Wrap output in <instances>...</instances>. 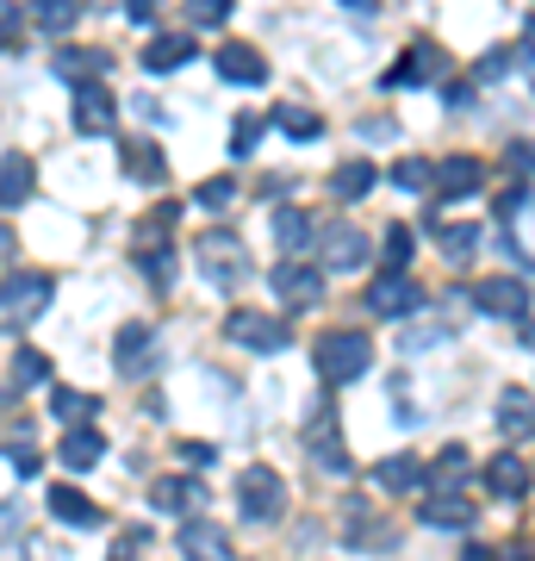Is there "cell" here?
Segmentation results:
<instances>
[{"instance_id":"6da1fadb","label":"cell","mask_w":535,"mask_h":561,"mask_svg":"<svg viewBox=\"0 0 535 561\" xmlns=\"http://www.w3.org/2000/svg\"><path fill=\"white\" fill-rule=\"evenodd\" d=\"M368 362H374V343H368V331H356V324H337V331H324V337L312 343V368H317L324 387L361 381Z\"/></svg>"},{"instance_id":"7a4b0ae2","label":"cell","mask_w":535,"mask_h":561,"mask_svg":"<svg viewBox=\"0 0 535 561\" xmlns=\"http://www.w3.org/2000/svg\"><path fill=\"white\" fill-rule=\"evenodd\" d=\"M194 256H199V275L212 280L219 294H237L243 280H249V250H243L237 231H206Z\"/></svg>"},{"instance_id":"3957f363","label":"cell","mask_w":535,"mask_h":561,"mask_svg":"<svg viewBox=\"0 0 535 561\" xmlns=\"http://www.w3.org/2000/svg\"><path fill=\"white\" fill-rule=\"evenodd\" d=\"M305 456H312L324 474H349V437H342L337 400H317L312 405V419H305Z\"/></svg>"},{"instance_id":"277c9868","label":"cell","mask_w":535,"mask_h":561,"mask_svg":"<svg viewBox=\"0 0 535 561\" xmlns=\"http://www.w3.org/2000/svg\"><path fill=\"white\" fill-rule=\"evenodd\" d=\"M50 300H57V280L44 275V268H13V275L0 280V319H13V324L44 319Z\"/></svg>"},{"instance_id":"5b68a950","label":"cell","mask_w":535,"mask_h":561,"mask_svg":"<svg viewBox=\"0 0 535 561\" xmlns=\"http://www.w3.org/2000/svg\"><path fill=\"white\" fill-rule=\"evenodd\" d=\"M237 505H243V518L249 524H275L280 512H287V481H280L275 468H243L237 474Z\"/></svg>"},{"instance_id":"8992f818","label":"cell","mask_w":535,"mask_h":561,"mask_svg":"<svg viewBox=\"0 0 535 561\" xmlns=\"http://www.w3.org/2000/svg\"><path fill=\"white\" fill-rule=\"evenodd\" d=\"M224 337L243 343V350H256V356H275V350L293 343V324L275 319V312H249V306H237V312L224 319Z\"/></svg>"},{"instance_id":"52a82bcc","label":"cell","mask_w":535,"mask_h":561,"mask_svg":"<svg viewBox=\"0 0 535 561\" xmlns=\"http://www.w3.org/2000/svg\"><path fill=\"white\" fill-rule=\"evenodd\" d=\"M474 306L479 312H492V319H530V280L523 275H486L474 280Z\"/></svg>"},{"instance_id":"ba28073f","label":"cell","mask_w":535,"mask_h":561,"mask_svg":"<svg viewBox=\"0 0 535 561\" xmlns=\"http://www.w3.org/2000/svg\"><path fill=\"white\" fill-rule=\"evenodd\" d=\"M268 287L280 294V306H317L324 300V275H317L312 262H299V256H280L275 275H268Z\"/></svg>"},{"instance_id":"9c48e42d","label":"cell","mask_w":535,"mask_h":561,"mask_svg":"<svg viewBox=\"0 0 535 561\" xmlns=\"http://www.w3.org/2000/svg\"><path fill=\"white\" fill-rule=\"evenodd\" d=\"M113 368H119L125 381H143V375L156 368V331H150V324H119V337H113Z\"/></svg>"},{"instance_id":"30bf717a","label":"cell","mask_w":535,"mask_h":561,"mask_svg":"<svg viewBox=\"0 0 535 561\" xmlns=\"http://www.w3.org/2000/svg\"><path fill=\"white\" fill-rule=\"evenodd\" d=\"M368 306H374L380 319H405V312L423 306V287L411 275H374L368 280Z\"/></svg>"},{"instance_id":"8fae6325","label":"cell","mask_w":535,"mask_h":561,"mask_svg":"<svg viewBox=\"0 0 535 561\" xmlns=\"http://www.w3.org/2000/svg\"><path fill=\"white\" fill-rule=\"evenodd\" d=\"M437 76H442V44L417 38L411 50H405V57H398L380 81H386V88H423V81H437Z\"/></svg>"},{"instance_id":"7c38bea8","label":"cell","mask_w":535,"mask_h":561,"mask_svg":"<svg viewBox=\"0 0 535 561\" xmlns=\"http://www.w3.org/2000/svg\"><path fill=\"white\" fill-rule=\"evenodd\" d=\"M175 549L187 561H231V530L212 524V518H187L181 524V537H175Z\"/></svg>"},{"instance_id":"4fadbf2b","label":"cell","mask_w":535,"mask_h":561,"mask_svg":"<svg viewBox=\"0 0 535 561\" xmlns=\"http://www.w3.org/2000/svg\"><path fill=\"white\" fill-rule=\"evenodd\" d=\"M113 119H119V106H113V88H106V81H88V88H75V131H81V138L113 131Z\"/></svg>"},{"instance_id":"5bb4252c","label":"cell","mask_w":535,"mask_h":561,"mask_svg":"<svg viewBox=\"0 0 535 561\" xmlns=\"http://www.w3.org/2000/svg\"><path fill=\"white\" fill-rule=\"evenodd\" d=\"M317 256H324V268H361L368 231H361V225H324V231H317Z\"/></svg>"},{"instance_id":"9a60e30c","label":"cell","mask_w":535,"mask_h":561,"mask_svg":"<svg viewBox=\"0 0 535 561\" xmlns=\"http://www.w3.org/2000/svg\"><path fill=\"white\" fill-rule=\"evenodd\" d=\"M212 69H219L224 81H237V88H261V81H268V57L249 50V44H224L219 57H212Z\"/></svg>"},{"instance_id":"2e32d148","label":"cell","mask_w":535,"mask_h":561,"mask_svg":"<svg viewBox=\"0 0 535 561\" xmlns=\"http://www.w3.org/2000/svg\"><path fill=\"white\" fill-rule=\"evenodd\" d=\"M479 181H486V162L479 157H449L437 175H430V187H437L442 206H449V201H461V194H474Z\"/></svg>"},{"instance_id":"e0dca14e","label":"cell","mask_w":535,"mask_h":561,"mask_svg":"<svg viewBox=\"0 0 535 561\" xmlns=\"http://www.w3.org/2000/svg\"><path fill=\"white\" fill-rule=\"evenodd\" d=\"M486 486H492V500L523 505V500H530V461H523V456H492V468H486Z\"/></svg>"},{"instance_id":"ac0fdd59","label":"cell","mask_w":535,"mask_h":561,"mask_svg":"<svg viewBox=\"0 0 535 561\" xmlns=\"http://www.w3.org/2000/svg\"><path fill=\"white\" fill-rule=\"evenodd\" d=\"M467 468H474V461H467V449H461V443H449V449L423 468V486H430V493H467Z\"/></svg>"},{"instance_id":"d6986e66","label":"cell","mask_w":535,"mask_h":561,"mask_svg":"<svg viewBox=\"0 0 535 561\" xmlns=\"http://www.w3.org/2000/svg\"><path fill=\"white\" fill-rule=\"evenodd\" d=\"M50 69H57V76L69 81V88H88V81L106 76V57H100V50H88V44H62Z\"/></svg>"},{"instance_id":"ffe728a7","label":"cell","mask_w":535,"mask_h":561,"mask_svg":"<svg viewBox=\"0 0 535 561\" xmlns=\"http://www.w3.org/2000/svg\"><path fill=\"white\" fill-rule=\"evenodd\" d=\"M374 181H380L374 162H368V157H349L337 175H330V194H337L342 206H356V201H368V194H374Z\"/></svg>"},{"instance_id":"44dd1931","label":"cell","mask_w":535,"mask_h":561,"mask_svg":"<svg viewBox=\"0 0 535 561\" xmlns=\"http://www.w3.org/2000/svg\"><path fill=\"white\" fill-rule=\"evenodd\" d=\"M417 518L437 530H461V524H474V505H467V493H423Z\"/></svg>"},{"instance_id":"7402d4cb","label":"cell","mask_w":535,"mask_h":561,"mask_svg":"<svg viewBox=\"0 0 535 561\" xmlns=\"http://www.w3.org/2000/svg\"><path fill=\"white\" fill-rule=\"evenodd\" d=\"M181 62H194V32H162V38L143 50V69H150V76H168Z\"/></svg>"},{"instance_id":"603a6c76","label":"cell","mask_w":535,"mask_h":561,"mask_svg":"<svg viewBox=\"0 0 535 561\" xmlns=\"http://www.w3.org/2000/svg\"><path fill=\"white\" fill-rule=\"evenodd\" d=\"M50 518H57V524H75V530H94V524H100V505L88 500V493H75V486H50Z\"/></svg>"},{"instance_id":"cb8c5ba5","label":"cell","mask_w":535,"mask_h":561,"mask_svg":"<svg viewBox=\"0 0 535 561\" xmlns=\"http://www.w3.org/2000/svg\"><path fill=\"white\" fill-rule=\"evenodd\" d=\"M38 187V169L32 157H0V206H25Z\"/></svg>"},{"instance_id":"d4e9b609","label":"cell","mask_w":535,"mask_h":561,"mask_svg":"<svg viewBox=\"0 0 535 561\" xmlns=\"http://www.w3.org/2000/svg\"><path fill=\"white\" fill-rule=\"evenodd\" d=\"M125 175L143 181V187H156V181L168 175V162H162V150L150 138H125Z\"/></svg>"},{"instance_id":"484cf974","label":"cell","mask_w":535,"mask_h":561,"mask_svg":"<svg viewBox=\"0 0 535 561\" xmlns=\"http://www.w3.org/2000/svg\"><path fill=\"white\" fill-rule=\"evenodd\" d=\"M94 393H81V387H50V412H57V424H69V431H88L94 424Z\"/></svg>"},{"instance_id":"4316f807","label":"cell","mask_w":535,"mask_h":561,"mask_svg":"<svg viewBox=\"0 0 535 561\" xmlns=\"http://www.w3.org/2000/svg\"><path fill=\"white\" fill-rule=\"evenodd\" d=\"M150 500H156L162 512H175V518H194V505H206V486H199V481H175V474H162Z\"/></svg>"},{"instance_id":"83f0119b","label":"cell","mask_w":535,"mask_h":561,"mask_svg":"<svg viewBox=\"0 0 535 561\" xmlns=\"http://www.w3.org/2000/svg\"><path fill=\"white\" fill-rule=\"evenodd\" d=\"M57 456H62V468H75V474H81V468H94V461L106 456V437H100L94 424H88V431H62Z\"/></svg>"},{"instance_id":"f1b7e54d","label":"cell","mask_w":535,"mask_h":561,"mask_svg":"<svg viewBox=\"0 0 535 561\" xmlns=\"http://www.w3.org/2000/svg\"><path fill=\"white\" fill-rule=\"evenodd\" d=\"M374 481L386 486V493H417V486H423V461L417 456H386V461H374Z\"/></svg>"},{"instance_id":"f546056e","label":"cell","mask_w":535,"mask_h":561,"mask_svg":"<svg viewBox=\"0 0 535 561\" xmlns=\"http://www.w3.org/2000/svg\"><path fill=\"white\" fill-rule=\"evenodd\" d=\"M275 243L287 250V256H299V250L312 243V213H305V206H280L275 213Z\"/></svg>"},{"instance_id":"4dcf8cb0","label":"cell","mask_w":535,"mask_h":561,"mask_svg":"<svg viewBox=\"0 0 535 561\" xmlns=\"http://www.w3.org/2000/svg\"><path fill=\"white\" fill-rule=\"evenodd\" d=\"M380 250H386V268H380V275H411V250H417V238H411V225H405V219L386 225Z\"/></svg>"},{"instance_id":"1f68e13d","label":"cell","mask_w":535,"mask_h":561,"mask_svg":"<svg viewBox=\"0 0 535 561\" xmlns=\"http://www.w3.org/2000/svg\"><path fill=\"white\" fill-rule=\"evenodd\" d=\"M437 243H442V256L449 262H467L479 250V225H467V219H437Z\"/></svg>"},{"instance_id":"d6a6232c","label":"cell","mask_w":535,"mask_h":561,"mask_svg":"<svg viewBox=\"0 0 535 561\" xmlns=\"http://www.w3.org/2000/svg\"><path fill=\"white\" fill-rule=\"evenodd\" d=\"M498 431H504V437H530V387H511V393H504V400H498Z\"/></svg>"},{"instance_id":"836d02e7","label":"cell","mask_w":535,"mask_h":561,"mask_svg":"<svg viewBox=\"0 0 535 561\" xmlns=\"http://www.w3.org/2000/svg\"><path fill=\"white\" fill-rule=\"evenodd\" d=\"M275 125L287 131L293 144H312V138H324V119H317L312 106H275Z\"/></svg>"},{"instance_id":"e575fe53","label":"cell","mask_w":535,"mask_h":561,"mask_svg":"<svg viewBox=\"0 0 535 561\" xmlns=\"http://www.w3.org/2000/svg\"><path fill=\"white\" fill-rule=\"evenodd\" d=\"M342 537H349V542H374V549H386V542H393V530H386L380 518H368L361 505H349V518H342Z\"/></svg>"},{"instance_id":"d590c367","label":"cell","mask_w":535,"mask_h":561,"mask_svg":"<svg viewBox=\"0 0 535 561\" xmlns=\"http://www.w3.org/2000/svg\"><path fill=\"white\" fill-rule=\"evenodd\" d=\"M44 375H50V362H44L38 350H13V362H7V381H13V393H20V387H38Z\"/></svg>"},{"instance_id":"8d00e7d4","label":"cell","mask_w":535,"mask_h":561,"mask_svg":"<svg viewBox=\"0 0 535 561\" xmlns=\"http://www.w3.org/2000/svg\"><path fill=\"white\" fill-rule=\"evenodd\" d=\"M231 201H237V181H231V175H206L194 187V206H206V213H224Z\"/></svg>"},{"instance_id":"74e56055","label":"cell","mask_w":535,"mask_h":561,"mask_svg":"<svg viewBox=\"0 0 535 561\" xmlns=\"http://www.w3.org/2000/svg\"><path fill=\"white\" fill-rule=\"evenodd\" d=\"M430 175H437V162H430V157H398L393 162V181L405 187V194H423V187H430Z\"/></svg>"},{"instance_id":"f35d334b","label":"cell","mask_w":535,"mask_h":561,"mask_svg":"<svg viewBox=\"0 0 535 561\" xmlns=\"http://www.w3.org/2000/svg\"><path fill=\"white\" fill-rule=\"evenodd\" d=\"M32 20L44 25V32H69V25L81 20V7H69V0H38V13Z\"/></svg>"},{"instance_id":"ab89813d","label":"cell","mask_w":535,"mask_h":561,"mask_svg":"<svg viewBox=\"0 0 535 561\" xmlns=\"http://www.w3.org/2000/svg\"><path fill=\"white\" fill-rule=\"evenodd\" d=\"M231 7H237V0H187V20L194 25H224L231 20Z\"/></svg>"},{"instance_id":"60d3db41","label":"cell","mask_w":535,"mask_h":561,"mask_svg":"<svg viewBox=\"0 0 535 561\" xmlns=\"http://www.w3.org/2000/svg\"><path fill=\"white\" fill-rule=\"evenodd\" d=\"M256 138H261V119H256V113H243V119L231 125V157H249Z\"/></svg>"},{"instance_id":"b9f144b4","label":"cell","mask_w":535,"mask_h":561,"mask_svg":"<svg viewBox=\"0 0 535 561\" xmlns=\"http://www.w3.org/2000/svg\"><path fill=\"white\" fill-rule=\"evenodd\" d=\"M523 213H530V187H523V181H511V187L498 194V219L511 225V219H523Z\"/></svg>"},{"instance_id":"7bdbcfd3","label":"cell","mask_w":535,"mask_h":561,"mask_svg":"<svg viewBox=\"0 0 535 561\" xmlns=\"http://www.w3.org/2000/svg\"><path fill=\"white\" fill-rule=\"evenodd\" d=\"M7 461H13V468H20V474H38V449H32V443H20V449H13V443H7Z\"/></svg>"},{"instance_id":"ee69618b","label":"cell","mask_w":535,"mask_h":561,"mask_svg":"<svg viewBox=\"0 0 535 561\" xmlns=\"http://www.w3.org/2000/svg\"><path fill=\"white\" fill-rule=\"evenodd\" d=\"M7 44H20V13L0 0V50H7Z\"/></svg>"},{"instance_id":"f6af8a7d","label":"cell","mask_w":535,"mask_h":561,"mask_svg":"<svg viewBox=\"0 0 535 561\" xmlns=\"http://www.w3.org/2000/svg\"><path fill=\"white\" fill-rule=\"evenodd\" d=\"M181 456L194 461V468H212V461H219V449H212V443H181Z\"/></svg>"},{"instance_id":"bcb514c9","label":"cell","mask_w":535,"mask_h":561,"mask_svg":"<svg viewBox=\"0 0 535 561\" xmlns=\"http://www.w3.org/2000/svg\"><path fill=\"white\" fill-rule=\"evenodd\" d=\"M511 169H516V181L530 187V138H516V144H511Z\"/></svg>"},{"instance_id":"7dc6e473","label":"cell","mask_w":535,"mask_h":561,"mask_svg":"<svg viewBox=\"0 0 535 561\" xmlns=\"http://www.w3.org/2000/svg\"><path fill=\"white\" fill-rule=\"evenodd\" d=\"M143 542H150V530H125V537H119V561H131Z\"/></svg>"},{"instance_id":"c3c4849f","label":"cell","mask_w":535,"mask_h":561,"mask_svg":"<svg viewBox=\"0 0 535 561\" xmlns=\"http://www.w3.org/2000/svg\"><path fill=\"white\" fill-rule=\"evenodd\" d=\"M449 106H455V113H467V106H474V88H467V81H455V88H449Z\"/></svg>"},{"instance_id":"681fc988","label":"cell","mask_w":535,"mask_h":561,"mask_svg":"<svg viewBox=\"0 0 535 561\" xmlns=\"http://www.w3.org/2000/svg\"><path fill=\"white\" fill-rule=\"evenodd\" d=\"M461 561H492V549H479V542H474V549H467Z\"/></svg>"},{"instance_id":"f907efd6","label":"cell","mask_w":535,"mask_h":561,"mask_svg":"<svg viewBox=\"0 0 535 561\" xmlns=\"http://www.w3.org/2000/svg\"><path fill=\"white\" fill-rule=\"evenodd\" d=\"M511 561H530V549H516V556H511Z\"/></svg>"}]
</instances>
